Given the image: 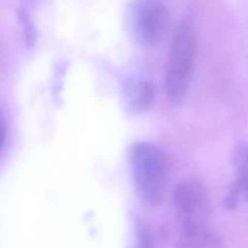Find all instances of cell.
I'll return each mask as SVG.
<instances>
[{
    "instance_id": "52a82bcc",
    "label": "cell",
    "mask_w": 248,
    "mask_h": 248,
    "mask_svg": "<svg viewBox=\"0 0 248 248\" xmlns=\"http://www.w3.org/2000/svg\"><path fill=\"white\" fill-rule=\"evenodd\" d=\"M16 16H17L18 23L21 27V33H22L23 41L26 47L27 48L34 47L37 41V30L29 14L25 10L20 9L17 11Z\"/></svg>"
},
{
    "instance_id": "8992f818",
    "label": "cell",
    "mask_w": 248,
    "mask_h": 248,
    "mask_svg": "<svg viewBox=\"0 0 248 248\" xmlns=\"http://www.w3.org/2000/svg\"><path fill=\"white\" fill-rule=\"evenodd\" d=\"M232 165L234 167L233 181L239 186L243 199L248 200V141H237L232 151Z\"/></svg>"
},
{
    "instance_id": "6da1fadb",
    "label": "cell",
    "mask_w": 248,
    "mask_h": 248,
    "mask_svg": "<svg viewBox=\"0 0 248 248\" xmlns=\"http://www.w3.org/2000/svg\"><path fill=\"white\" fill-rule=\"evenodd\" d=\"M172 202L180 224L181 248H207L213 231L209 228V197L202 184L196 180L178 183Z\"/></svg>"
},
{
    "instance_id": "7a4b0ae2",
    "label": "cell",
    "mask_w": 248,
    "mask_h": 248,
    "mask_svg": "<svg viewBox=\"0 0 248 248\" xmlns=\"http://www.w3.org/2000/svg\"><path fill=\"white\" fill-rule=\"evenodd\" d=\"M129 164L139 199L150 206L158 204L168 177L167 158L162 149L148 141H137L130 147Z\"/></svg>"
},
{
    "instance_id": "5b68a950",
    "label": "cell",
    "mask_w": 248,
    "mask_h": 248,
    "mask_svg": "<svg viewBox=\"0 0 248 248\" xmlns=\"http://www.w3.org/2000/svg\"><path fill=\"white\" fill-rule=\"evenodd\" d=\"M121 89L126 105L135 112L146 111L154 104L155 87L146 78L127 77L122 80Z\"/></svg>"
},
{
    "instance_id": "30bf717a",
    "label": "cell",
    "mask_w": 248,
    "mask_h": 248,
    "mask_svg": "<svg viewBox=\"0 0 248 248\" xmlns=\"http://www.w3.org/2000/svg\"><path fill=\"white\" fill-rule=\"evenodd\" d=\"M4 138H5V128H4L3 121L0 117V149L2 148V145L4 142Z\"/></svg>"
},
{
    "instance_id": "ba28073f",
    "label": "cell",
    "mask_w": 248,
    "mask_h": 248,
    "mask_svg": "<svg viewBox=\"0 0 248 248\" xmlns=\"http://www.w3.org/2000/svg\"><path fill=\"white\" fill-rule=\"evenodd\" d=\"M152 239L146 224L140 219L135 220V244L134 248H151Z\"/></svg>"
},
{
    "instance_id": "3957f363",
    "label": "cell",
    "mask_w": 248,
    "mask_h": 248,
    "mask_svg": "<svg viewBox=\"0 0 248 248\" xmlns=\"http://www.w3.org/2000/svg\"><path fill=\"white\" fill-rule=\"evenodd\" d=\"M197 36L189 20L180 22L173 36L166 70L165 89L169 102H184L191 83L197 57Z\"/></svg>"
},
{
    "instance_id": "277c9868",
    "label": "cell",
    "mask_w": 248,
    "mask_h": 248,
    "mask_svg": "<svg viewBox=\"0 0 248 248\" xmlns=\"http://www.w3.org/2000/svg\"><path fill=\"white\" fill-rule=\"evenodd\" d=\"M126 25L131 38L142 47H155L169 28V11L163 0H133L127 7Z\"/></svg>"
},
{
    "instance_id": "9c48e42d",
    "label": "cell",
    "mask_w": 248,
    "mask_h": 248,
    "mask_svg": "<svg viewBox=\"0 0 248 248\" xmlns=\"http://www.w3.org/2000/svg\"><path fill=\"white\" fill-rule=\"evenodd\" d=\"M243 198L242 192L235 181L232 180L227 187L224 199L223 206L227 210H233L239 203V201Z\"/></svg>"
}]
</instances>
